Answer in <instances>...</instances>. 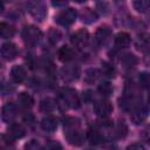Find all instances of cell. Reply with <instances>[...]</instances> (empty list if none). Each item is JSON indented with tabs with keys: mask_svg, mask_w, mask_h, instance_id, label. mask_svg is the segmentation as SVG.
<instances>
[{
	"mask_svg": "<svg viewBox=\"0 0 150 150\" xmlns=\"http://www.w3.org/2000/svg\"><path fill=\"white\" fill-rule=\"evenodd\" d=\"M114 41H115V46L117 48H127V47H129V45L131 42V39H130V35L128 33L121 32L115 36Z\"/></svg>",
	"mask_w": 150,
	"mask_h": 150,
	"instance_id": "obj_17",
	"label": "cell"
},
{
	"mask_svg": "<svg viewBox=\"0 0 150 150\" xmlns=\"http://www.w3.org/2000/svg\"><path fill=\"white\" fill-rule=\"evenodd\" d=\"M60 97L61 100L63 101V103L71 108V109H77L81 104V101H80V97H79V94L75 89L70 88V87H64L60 90Z\"/></svg>",
	"mask_w": 150,
	"mask_h": 150,
	"instance_id": "obj_2",
	"label": "cell"
},
{
	"mask_svg": "<svg viewBox=\"0 0 150 150\" xmlns=\"http://www.w3.org/2000/svg\"><path fill=\"white\" fill-rule=\"evenodd\" d=\"M71 43L73 46H75L76 48L79 49H83L87 45H88V41H89V33L87 29L82 28V29H79L76 33H74L71 35Z\"/></svg>",
	"mask_w": 150,
	"mask_h": 150,
	"instance_id": "obj_7",
	"label": "cell"
},
{
	"mask_svg": "<svg viewBox=\"0 0 150 150\" xmlns=\"http://www.w3.org/2000/svg\"><path fill=\"white\" fill-rule=\"evenodd\" d=\"M127 130H128L127 125L124 123H122V122H120L117 124V127H116V134H117L118 137H124L127 135Z\"/></svg>",
	"mask_w": 150,
	"mask_h": 150,
	"instance_id": "obj_30",
	"label": "cell"
},
{
	"mask_svg": "<svg viewBox=\"0 0 150 150\" xmlns=\"http://www.w3.org/2000/svg\"><path fill=\"white\" fill-rule=\"evenodd\" d=\"M27 8L28 12L30 13V15L39 22L43 21L46 15H47V9L43 2L41 1H29L27 4Z\"/></svg>",
	"mask_w": 150,
	"mask_h": 150,
	"instance_id": "obj_5",
	"label": "cell"
},
{
	"mask_svg": "<svg viewBox=\"0 0 150 150\" xmlns=\"http://www.w3.org/2000/svg\"><path fill=\"white\" fill-rule=\"evenodd\" d=\"M80 75H81V69L77 64L74 63H68L63 66L61 69V76L66 82H74L80 77Z\"/></svg>",
	"mask_w": 150,
	"mask_h": 150,
	"instance_id": "obj_6",
	"label": "cell"
},
{
	"mask_svg": "<svg viewBox=\"0 0 150 150\" xmlns=\"http://www.w3.org/2000/svg\"><path fill=\"white\" fill-rule=\"evenodd\" d=\"M66 139L74 146H80L84 142V132L81 128V122L76 117H67L63 122Z\"/></svg>",
	"mask_w": 150,
	"mask_h": 150,
	"instance_id": "obj_1",
	"label": "cell"
},
{
	"mask_svg": "<svg viewBox=\"0 0 150 150\" xmlns=\"http://www.w3.org/2000/svg\"><path fill=\"white\" fill-rule=\"evenodd\" d=\"M76 18H77V13L74 8H66L55 15V22L61 26L67 27V26L73 25L75 22Z\"/></svg>",
	"mask_w": 150,
	"mask_h": 150,
	"instance_id": "obj_4",
	"label": "cell"
},
{
	"mask_svg": "<svg viewBox=\"0 0 150 150\" xmlns=\"http://www.w3.org/2000/svg\"><path fill=\"white\" fill-rule=\"evenodd\" d=\"M26 75H27L26 69H25L22 66H19V64L14 66V67L12 68V70H11V76H12L13 81L16 82V83L23 82L25 79H26Z\"/></svg>",
	"mask_w": 150,
	"mask_h": 150,
	"instance_id": "obj_14",
	"label": "cell"
},
{
	"mask_svg": "<svg viewBox=\"0 0 150 150\" xmlns=\"http://www.w3.org/2000/svg\"><path fill=\"white\" fill-rule=\"evenodd\" d=\"M0 54H1V56H2L5 60L12 61V60H14V59L18 56V48H16V46H15L14 43H12V42H6V43H4V45L1 46V48H0Z\"/></svg>",
	"mask_w": 150,
	"mask_h": 150,
	"instance_id": "obj_10",
	"label": "cell"
},
{
	"mask_svg": "<svg viewBox=\"0 0 150 150\" xmlns=\"http://www.w3.org/2000/svg\"><path fill=\"white\" fill-rule=\"evenodd\" d=\"M134 7L137 12L139 13H145L148 9H149V6H150V2L146 1V0H138V1H134Z\"/></svg>",
	"mask_w": 150,
	"mask_h": 150,
	"instance_id": "obj_25",
	"label": "cell"
},
{
	"mask_svg": "<svg viewBox=\"0 0 150 150\" xmlns=\"http://www.w3.org/2000/svg\"><path fill=\"white\" fill-rule=\"evenodd\" d=\"M41 35H42L41 30L36 26H33V25L26 26L22 30V39L27 46H32V47L35 46L39 42Z\"/></svg>",
	"mask_w": 150,
	"mask_h": 150,
	"instance_id": "obj_3",
	"label": "cell"
},
{
	"mask_svg": "<svg viewBox=\"0 0 150 150\" xmlns=\"http://www.w3.org/2000/svg\"><path fill=\"white\" fill-rule=\"evenodd\" d=\"M146 115H148V109L141 104L139 107H137L136 109L132 110L131 120H132V122H134L135 124H141V123H143L144 120L146 118Z\"/></svg>",
	"mask_w": 150,
	"mask_h": 150,
	"instance_id": "obj_12",
	"label": "cell"
},
{
	"mask_svg": "<svg viewBox=\"0 0 150 150\" xmlns=\"http://www.w3.org/2000/svg\"><path fill=\"white\" fill-rule=\"evenodd\" d=\"M54 107H55V104H54L53 100H50V98H45V100L41 102V109H42L43 111L49 112V111H52V110L54 109Z\"/></svg>",
	"mask_w": 150,
	"mask_h": 150,
	"instance_id": "obj_27",
	"label": "cell"
},
{
	"mask_svg": "<svg viewBox=\"0 0 150 150\" xmlns=\"http://www.w3.org/2000/svg\"><path fill=\"white\" fill-rule=\"evenodd\" d=\"M139 84L143 88H148V86H149V75H148V73L139 74Z\"/></svg>",
	"mask_w": 150,
	"mask_h": 150,
	"instance_id": "obj_31",
	"label": "cell"
},
{
	"mask_svg": "<svg viewBox=\"0 0 150 150\" xmlns=\"http://www.w3.org/2000/svg\"><path fill=\"white\" fill-rule=\"evenodd\" d=\"M25 150H43V148H42V145H41L38 141L32 139V141H29L28 143H26Z\"/></svg>",
	"mask_w": 150,
	"mask_h": 150,
	"instance_id": "obj_28",
	"label": "cell"
},
{
	"mask_svg": "<svg viewBox=\"0 0 150 150\" xmlns=\"http://www.w3.org/2000/svg\"><path fill=\"white\" fill-rule=\"evenodd\" d=\"M15 34V28L7 23V22H0V38L1 39H11Z\"/></svg>",
	"mask_w": 150,
	"mask_h": 150,
	"instance_id": "obj_19",
	"label": "cell"
},
{
	"mask_svg": "<svg viewBox=\"0 0 150 150\" xmlns=\"http://www.w3.org/2000/svg\"><path fill=\"white\" fill-rule=\"evenodd\" d=\"M18 115V109H16V105L12 102L9 103H6L4 107H2V110H1V117L4 120V122L6 123H12L15 117Z\"/></svg>",
	"mask_w": 150,
	"mask_h": 150,
	"instance_id": "obj_9",
	"label": "cell"
},
{
	"mask_svg": "<svg viewBox=\"0 0 150 150\" xmlns=\"http://www.w3.org/2000/svg\"><path fill=\"white\" fill-rule=\"evenodd\" d=\"M94 111L95 114L98 116V117H102V118H105L108 117L111 111H112V105L111 103L108 101V100H100L97 102H95L94 104Z\"/></svg>",
	"mask_w": 150,
	"mask_h": 150,
	"instance_id": "obj_8",
	"label": "cell"
},
{
	"mask_svg": "<svg viewBox=\"0 0 150 150\" xmlns=\"http://www.w3.org/2000/svg\"><path fill=\"white\" fill-rule=\"evenodd\" d=\"M80 19L84 23H93L97 20V14L91 8H82L80 12Z\"/></svg>",
	"mask_w": 150,
	"mask_h": 150,
	"instance_id": "obj_15",
	"label": "cell"
},
{
	"mask_svg": "<svg viewBox=\"0 0 150 150\" xmlns=\"http://www.w3.org/2000/svg\"><path fill=\"white\" fill-rule=\"evenodd\" d=\"M127 150H146V149H145V146H144L143 144H141V143H132V144H130V145L127 148Z\"/></svg>",
	"mask_w": 150,
	"mask_h": 150,
	"instance_id": "obj_32",
	"label": "cell"
},
{
	"mask_svg": "<svg viewBox=\"0 0 150 150\" xmlns=\"http://www.w3.org/2000/svg\"><path fill=\"white\" fill-rule=\"evenodd\" d=\"M107 7H108V5L105 4V2H97V8H98V11L101 12V13H107L108 12V9H107Z\"/></svg>",
	"mask_w": 150,
	"mask_h": 150,
	"instance_id": "obj_34",
	"label": "cell"
},
{
	"mask_svg": "<svg viewBox=\"0 0 150 150\" xmlns=\"http://www.w3.org/2000/svg\"><path fill=\"white\" fill-rule=\"evenodd\" d=\"M102 74L105 75L107 77H114L116 74V70L114 66L109 62H102Z\"/></svg>",
	"mask_w": 150,
	"mask_h": 150,
	"instance_id": "obj_24",
	"label": "cell"
},
{
	"mask_svg": "<svg viewBox=\"0 0 150 150\" xmlns=\"http://www.w3.org/2000/svg\"><path fill=\"white\" fill-rule=\"evenodd\" d=\"M98 76H100V73H98L97 69H93V68L88 69L87 73H86V81L88 83H94L98 79Z\"/></svg>",
	"mask_w": 150,
	"mask_h": 150,
	"instance_id": "obj_26",
	"label": "cell"
},
{
	"mask_svg": "<svg viewBox=\"0 0 150 150\" xmlns=\"http://www.w3.org/2000/svg\"><path fill=\"white\" fill-rule=\"evenodd\" d=\"M60 38H61V34H60V32H59V30H56V29H50V30H49L48 40H49L53 45H55L56 42H59Z\"/></svg>",
	"mask_w": 150,
	"mask_h": 150,
	"instance_id": "obj_29",
	"label": "cell"
},
{
	"mask_svg": "<svg viewBox=\"0 0 150 150\" xmlns=\"http://www.w3.org/2000/svg\"><path fill=\"white\" fill-rule=\"evenodd\" d=\"M53 6H56V7H60V6H67V2L63 1V2H52Z\"/></svg>",
	"mask_w": 150,
	"mask_h": 150,
	"instance_id": "obj_35",
	"label": "cell"
},
{
	"mask_svg": "<svg viewBox=\"0 0 150 150\" xmlns=\"http://www.w3.org/2000/svg\"><path fill=\"white\" fill-rule=\"evenodd\" d=\"M111 36V29L108 26H101L95 33V41L98 46H104Z\"/></svg>",
	"mask_w": 150,
	"mask_h": 150,
	"instance_id": "obj_11",
	"label": "cell"
},
{
	"mask_svg": "<svg viewBox=\"0 0 150 150\" xmlns=\"http://www.w3.org/2000/svg\"><path fill=\"white\" fill-rule=\"evenodd\" d=\"M4 9H5V7H4V4H2V2L0 1V14H1L2 12H4Z\"/></svg>",
	"mask_w": 150,
	"mask_h": 150,
	"instance_id": "obj_36",
	"label": "cell"
},
{
	"mask_svg": "<svg viewBox=\"0 0 150 150\" xmlns=\"http://www.w3.org/2000/svg\"><path fill=\"white\" fill-rule=\"evenodd\" d=\"M8 135H11L14 138H22L26 135L25 128L19 123H12L8 128Z\"/></svg>",
	"mask_w": 150,
	"mask_h": 150,
	"instance_id": "obj_18",
	"label": "cell"
},
{
	"mask_svg": "<svg viewBox=\"0 0 150 150\" xmlns=\"http://www.w3.org/2000/svg\"><path fill=\"white\" fill-rule=\"evenodd\" d=\"M46 150H61V145L56 142H49L46 146Z\"/></svg>",
	"mask_w": 150,
	"mask_h": 150,
	"instance_id": "obj_33",
	"label": "cell"
},
{
	"mask_svg": "<svg viewBox=\"0 0 150 150\" xmlns=\"http://www.w3.org/2000/svg\"><path fill=\"white\" fill-rule=\"evenodd\" d=\"M57 56H59V60L62 61V62H70L74 59L75 54H74V50L70 47L63 46L57 50Z\"/></svg>",
	"mask_w": 150,
	"mask_h": 150,
	"instance_id": "obj_16",
	"label": "cell"
},
{
	"mask_svg": "<svg viewBox=\"0 0 150 150\" xmlns=\"http://www.w3.org/2000/svg\"><path fill=\"white\" fill-rule=\"evenodd\" d=\"M18 102L21 107H23L26 109H29L34 105V98L28 93H20L18 95Z\"/></svg>",
	"mask_w": 150,
	"mask_h": 150,
	"instance_id": "obj_21",
	"label": "cell"
},
{
	"mask_svg": "<svg viewBox=\"0 0 150 150\" xmlns=\"http://www.w3.org/2000/svg\"><path fill=\"white\" fill-rule=\"evenodd\" d=\"M41 128L46 132H54L57 128V121L54 116H46L41 120Z\"/></svg>",
	"mask_w": 150,
	"mask_h": 150,
	"instance_id": "obj_13",
	"label": "cell"
},
{
	"mask_svg": "<svg viewBox=\"0 0 150 150\" xmlns=\"http://www.w3.org/2000/svg\"><path fill=\"white\" fill-rule=\"evenodd\" d=\"M88 139L91 144H100L103 142V136L98 130H90L88 132Z\"/></svg>",
	"mask_w": 150,
	"mask_h": 150,
	"instance_id": "obj_22",
	"label": "cell"
},
{
	"mask_svg": "<svg viewBox=\"0 0 150 150\" xmlns=\"http://www.w3.org/2000/svg\"><path fill=\"white\" fill-rule=\"evenodd\" d=\"M121 63L125 69H131L137 64V57L131 53H125L121 57Z\"/></svg>",
	"mask_w": 150,
	"mask_h": 150,
	"instance_id": "obj_20",
	"label": "cell"
},
{
	"mask_svg": "<svg viewBox=\"0 0 150 150\" xmlns=\"http://www.w3.org/2000/svg\"><path fill=\"white\" fill-rule=\"evenodd\" d=\"M114 91L112 86L109 82H103L98 86V93L103 96V97H109Z\"/></svg>",
	"mask_w": 150,
	"mask_h": 150,
	"instance_id": "obj_23",
	"label": "cell"
}]
</instances>
